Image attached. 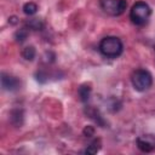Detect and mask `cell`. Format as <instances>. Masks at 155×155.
Returning <instances> with one entry per match:
<instances>
[{
    "instance_id": "1",
    "label": "cell",
    "mask_w": 155,
    "mask_h": 155,
    "mask_svg": "<svg viewBox=\"0 0 155 155\" xmlns=\"http://www.w3.org/2000/svg\"><path fill=\"white\" fill-rule=\"evenodd\" d=\"M124 45L116 36H105L99 42V51L108 58H116L122 53Z\"/></svg>"
},
{
    "instance_id": "2",
    "label": "cell",
    "mask_w": 155,
    "mask_h": 155,
    "mask_svg": "<svg viewBox=\"0 0 155 155\" xmlns=\"http://www.w3.org/2000/svg\"><path fill=\"white\" fill-rule=\"evenodd\" d=\"M150 15H151V8L144 1H137L136 4H133L130 11V18L132 23L136 25H144L148 22Z\"/></svg>"
},
{
    "instance_id": "3",
    "label": "cell",
    "mask_w": 155,
    "mask_h": 155,
    "mask_svg": "<svg viewBox=\"0 0 155 155\" xmlns=\"http://www.w3.org/2000/svg\"><path fill=\"white\" fill-rule=\"evenodd\" d=\"M131 81H132L133 87L137 91L143 92V91H147V90H149L151 87L153 76L147 69H137V70H134L132 73Z\"/></svg>"
},
{
    "instance_id": "4",
    "label": "cell",
    "mask_w": 155,
    "mask_h": 155,
    "mask_svg": "<svg viewBox=\"0 0 155 155\" xmlns=\"http://www.w3.org/2000/svg\"><path fill=\"white\" fill-rule=\"evenodd\" d=\"M101 7L110 16H120L127 7L126 0H101Z\"/></svg>"
},
{
    "instance_id": "5",
    "label": "cell",
    "mask_w": 155,
    "mask_h": 155,
    "mask_svg": "<svg viewBox=\"0 0 155 155\" xmlns=\"http://www.w3.org/2000/svg\"><path fill=\"white\" fill-rule=\"evenodd\" d=\"M137 147L144 153H150L155 149V136L154 134H142L137 138Z\"/></svg>"
},
{
    "instance_id": "6",
    "label": "cell",
    "mask_w": 155,
    "mask_h": 155,
    "mask_svg": "<svg viewBox=\"0 0 155 155\" xmlns=\"http://www.w3.org/2000/svg\"><path fill=\"white\" fill-rule=\"evenodd\" d=\"M1 86L5 91H16V90L19 88L21 81L16 76L2 73V75H1Z\"/></svg>"
},
{
    "instance_id": "7",
    "label": "cell",
    "mask_w": 155,
    "mask_h": 155,
    "mask_svg": "<svg viewBox=\"0 0 155 155\" xmlns=\"http://www.w3.org/2000/svg\"><path fill=\"white\" fill-rule=\"evenodd\" d=\"M85 113L87 114L88 117H91L92 120H94V121L97 122V125H99V126H102V127L105 126V120L103 119V116L99 114V111H98L96 108H93V107H88V108H86Z\"/></svg>"
},
{
    "instance_id": "8",
    "label": "cell",
    "mask_w": 155,
    "mask_h": 155,
    "mask_svg": "<svg viewBox=\"0 0 155 155\" xmlns=\"http://www.w3.org/2000/svg\"><path fill=\"white\" fill-rule=\"evenodd\" d=\"M91 92H92L91 86H90L88 84H82V85L78 88V96H79V99H80L82 103H86V102L90 99Z\"/></svg>"
},
{
    "instance_id": "9",
    "label": "cell",
    "mask_w": 155,
    "mask_h": 155,
    "mask_svg": "<svg viewBox=\"0 0 155 155\" xmlns=\"http://www.w3.org/2000/svg\"><path fill=\"white\" fill-rule=\"evenodd\" d=\"M10 119H11V122H12L13 125L21 126V125H22V121H23V113H22V110H19V109L12 110Z\"/></svg>"
},
{
    "instance_id": "10",
    "label": "cell",
    "mask_w": 155,
    "mask_h": 155,
    "mask_svg": "<svg viewBox=\"0 0 155 155\" xmlns=\"http://www.w3.org/2000/svg\"><path fill=\"white\" fill-rule=\"evenodd\" d=\"M27 27L31 30H41L44 28V22L39 18H31L27 21Z\"/></svg>"
},
{
    "instance_id": "11",
    "label": "cell",
    "mask_w": 155,
    "mask_h": 155,
    "mask_svg": "<svg viewBox=\"0 0 155 155\" xmlns=\"http://www.w3.org/2000/svg\"><path fill=\"white\" fill-rule=\"evenodd\" d=\"M35 54H36V51H35V47L34 46H27L22 51V56L27 61H33L35 58Z\"/></svg>"
},
{
    "instance_id": "12",
    "label": "cell",
    "mask_w": 155,
    "mask_h": 155,
    "mask_svg": "<svg viewBox=\"0 0 155 155\" xmlns=\"http://www.w3.org/2000/svg\"><path fill=\"white\" fill-rule=\"evenodd\" d=\"M36 11H38V5H36L35 2L29 1V2H25V4L23 5V12H24L25 15H28V16L35 15Z\"/></svg>"
},
{
    "instance_id": "13",
    "label": "cell",
    "mask_w": 155,
    "mask_h": 155,
    "mask_svg": "<svg viewBox=\"0 0 155 155\" xmlns=\"http://www.w3.org/2000/svg\"><path fill=\"white\" fill-rule=\"evenodd\" d=\"M28 35H29L28 29H27V28H22V29H18V30L15 33V39H16L17 42L21 44V42H23V41L27 40Z\"/></svg>"
},
{
    "instance_id": "14",
    "label": "cell",
    "mask_w": 155,
    "mask_h": 155,
    "mask_svg": "<svg viewBox=\"0 0 155 155\" xmlns=\"http://www.w3.org/2000/svg\"><path fill=\"white\" fill-rule=\"evenodd\" d=\"M101 149V140L99 139H94L85 150L86 154H96L98 150Z\"/></svg>"
},
{
    "instance_id": "15",
    "label": "cell",
    "mask_w": 155,
    "mask_h": 155,
    "mask_svg": "<svg viewBox=\"0 0 155 155\" xmlns=\"http://www.w3.org/2000/svg\"><path fill=\"white\" fill-rule=\"evenodd\" d=\"M84 134H85L86 137H92V136L94 134V128H93L92 126H86V127L84 128Z\"/></svg>"
},
{
    "instance_id": "16",
    "label": "cell",
    "mask_w": 155,
    "mask_h": 155,
    "mask_svg": "<svg viewBox=\"0 0 155 155\" xmlns=\"http://www.w3.org/2000/svg\"><path fill=\"white\" fill-rule=\"evenodd\" d=\"M10 19H11V23H12V24H15V23L17 22V21H16V17H11Z\"/></svg>"
},
{
    "instance_id": "17",
    "label": "cell",
    "mask_w": 155,
    "mask_h": 155,
    "mask_svg": "<svg viewBox=\"0 0 155 155\" xmlns=\"http://www.w3.org/2000/svg\"><path fill=\"white\" fill-rule=\"evenodd\" d=\"M154 48H155V46H154Z\"/></svg>"
}]
</instances>
